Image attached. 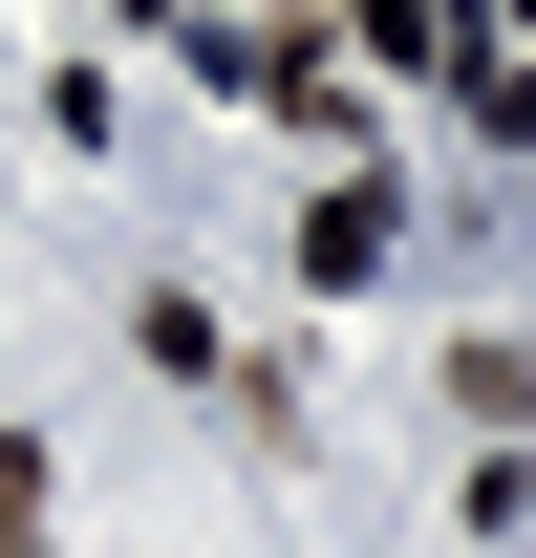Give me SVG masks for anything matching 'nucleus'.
Here are the masks:
<instances>
[{"mask_svg":"<svg viewBox=\"0 0 536 558\" xmlns=\"http://www.w3.org/2000/svg\"><path fill=\"white\" fill-rule=\"evenodd\" d=\"M301 279H387V194H322V215H301Z\"/></svg>","mask_w":536,"mask_h":558,"instance_id":"f257e3e1","label":"nucleus"},{"mask_svg":"<svg viewBox=\"0 0 536 558\" xmlns=\"http://www.w3.org/2000/svg\"><path fill=\"white\" fill-rule=\"evenodd\" d=\"M343 22H365V44H387V65H429V44H451V22H429V0H343Z\"/></svg>","mask_w":536,"mask_h":558,"instance_id":"f03ea898","label":"nucleus"},{"mask_svg":"<svg viewBox=\"0 0 536 558\" xmlns=\"http://www.w3.org/2000/svg\"><path fill=\"white\" fill-rule=\"evenodd\" d=\"M0 558H44V451H0Z\"/></svg>","mask_w":536,"mask_h":558,"instance_id":"7ed1b4c3","label":"nucleus"}]
</instances>
